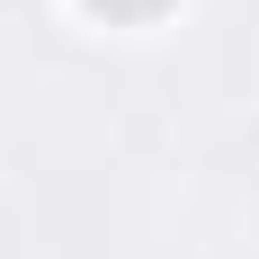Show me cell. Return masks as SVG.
<instances>
[{
    "label": "cell",
    "mask_w": 259,
    "mask_h": 259,
    "mask_svg": "<svg viewBox=\"0 0 259 259\" xmlns=\"http://www.w3.org/2000/svg\"><path fill=\"white\" fill-rule=\"evenodd\" d=\"M90 9H107V18H152L161 0H90Z\"/></svg>",
    "instance_id": "1"
}]
</instances>
